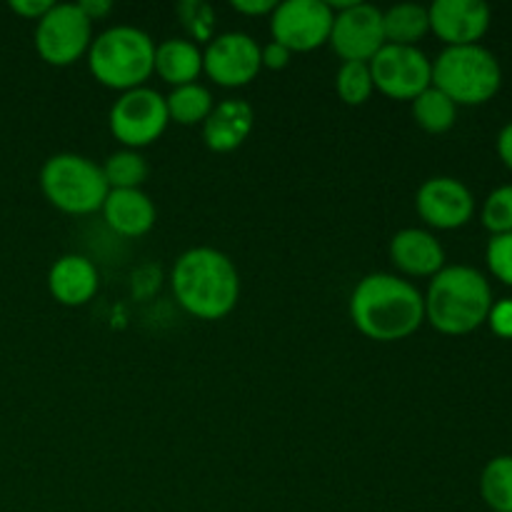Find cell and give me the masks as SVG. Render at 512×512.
Listing matches in <instances>:
<instances>
[{
  "label": "cell",
  "mask_w": 512,
  "mask_h": 512,
  "mask_svg": "<svg viewBox=\"0 0 512 512\" xmlns=\"http://www.w3.org/2000/svg\"><path fill=\"white\" fill-rule=\"evenodd\" d=\"M350 320L378 343L405 340L425 323L423 293L393 273H370L350 295Z\"/></svg>",
  "instance_id": "cell-1"
},
{
  "label": "cell",
  "mask_w": 512,
  "mask_h": 512,
  "mask_svg": "<svg viewBox=\"0 0 512 512\" xmlns=\"http://www.w3.org/2000/svg\"><path fill=\"white\" fill-rule=\"evenodd\" d=\"M175 300L190 315L220 320L238 305L240 275L233 260L215 248H190L175 260L170 273Z\"/></svg>",
  "instance_id": "cell-2"
},
{
  "label": "cell",
  "mask_w": 512,
  "mask_h": 512,
  "mask_svg": "<svg viewBox=\"0 0 512 512\" xmlns=\"http://www.w3.org/2000/svg\"><path fill=\"white\" fill-rule=\"evenodd\" d=\"M425 300V320L443 335H468L488 323L493 290L470 265H445L433 275Z\"/></svg>",
  "instance_id": "cell-3"
},
{
  "label": "cell",
  "mask_w": 512,
  "mask_h": 512,
  "mask_svg": "<svg viewBox=\"0 0 512 512\" xmlns=\"http://www.w3.org/2000/svg\"><path fill=\"white\" fill-rule=\"evenodd\" d=\"M88 68L105 88H143L155 73V43L145 30L135 25H113L90 43Z\"/></svg>",
  "instance_id": "cell-4"
},
{
  "label": "cell",
  "mask_w": 512,
  "mask_h": 512,
  "mask_svg": "<svg viewBox=\"0 0 512 512\" xmlns=\"http://www.w3.org/2000/svg\"><path fill=\"white\" fill-rule=\"evenodd\" d=\"M503 68L483 45L445 48L433 60V88L448 95L455 105H483L498 95Z\"/></svg>",
  "instance_id": "cell-5"
},
{
  "label": "cell",
  "mask_w": 512,
  "mask_h": 512,
  "mask_svg": "<svg viewBox=\"0 0 512 512\" xmlns=\"http://www.w3.org/2000/svg\"><path fill=\"white\" fill-rule=\"evenodd\" d=\"M40 190L50 205L68 215L95 213L110 193L103 168L78 153L50 155L40 168Z\"/></svg>",
  "instance_id": "cell-6"
},
{
  "label": "cell",
  "mask_w": 512,
  "mask_h": 512,
  "mask_svg": "<svg viewBox=\"0 0 512 512\" xmlns=\"http://www.w3.org/2000/svg\"><path fill=\"white\" fill-rule=\"evenodd\" d=\"M93 43V23L78 3H55L35 23V50L55 68L73 65Z\"/></svg>",
  "instance_id": "cell-7"
},
{
  "label": "cell",
  "mask_w": 512,
  "mask_h": 512,
  "mask_svg": "<svg viewBox=\"0 0 512 512\" xmlns=\"http://www.w3.org/2000/svg\"><path fill=\"white\" fill-rule=\"evenodd\" d=\"M108 120L110 133L125 148H145V145L155 143L170 123L165 95H160L155 88H148V85L125 90L110 108Z\"/></svg>",
  "instance_id": "cell-8"
},
{
  "label": "cell",
  "mask_w": 512,
  "mask_h": 512,
  "mask_svg": "<svg viewBox=\"0 0 512 512\" xmlns=\"http://www.w3.org/2000/svg\"><path fill=\"white\" fill-rule=\"evenodd\" d=\"M368 65L375 90L393 100H415L433 85V60L418 45L385 43Z\"/></svg>",
  "instance_id": "cell-9"
},
{
  "label": "cell",
  "mask_w": 512,
  "mask_h": 512,
  "mask_svg": "<svg viewBox=\"0 0 512 512\" xmlns=\"http://www.w3.org/2000/svg\"><path fill=\"white\" fill-rule=\"evenodd\" d=\"M333 20L325 0H283L270 13V33L290 53H310L328 43Z\"/></svg>",
  "instance_id": "cell-10"
},
{
  "label": "cell",
  "mask_w": 512,
  "mask_h": 512,
  "mask_svg": "<svg viewBox=\"0 0 512 512\" xmlns=\"http://www.w3.org/2000/svg\"><path fill=\"white\" fill-rule=\"evenodd\" d=\"M260 45L248 33L215 35L203 50V73L223 88H243L260 73Z\"/></svg>",
  "instance_id": "cell-11"
},
{
  "label": "cell",
  "mask_w": 512,
  "mask_h": 512,
  "mask_svg": "<svg viewBox=\"0 0 512 512\" xmlns=\"http://www.w3.org/2000/svg\"><path fill=\"white\" fill-rule=\"evenodd\" d=\"M328 43L343 63H370L385 45L383 10L358 0L353 8L335 13Z\"/></svg>",
  "instance_id": "cell-12"
},
{
  "label": "cell",
  "mask_w": 512,
  "mask_h": 512,
  "mask_svg": "<svg viewBox=\"0 0 512 512\" xmlns=\"http://www.w3.org/2000/svg\"><path fill=\"white\" fill-rule=\"evenodd\" d=\"M415 208L430 228L458 230L473 218L475 198L463 180L450 178V175H435L418 188Z\"/></svg>",
  "instance_id": "cell-13"
},
{
  "label": "cell",
  "mask_w": 512,
  "mask_h": 512,
  "mask_svg": "<svg viewBox=\"0 0 512 512\" xmlns=\"http://www.w3.org/2000/svg\"><path fill=\"white\" fill-rule=\"evenodd\" d=\"M430 30L448 48L455 45H478L488 33L490 5L483 0H435L428 8Z\"/></svg>",
  "instance_id": "cell-14"
},
{
  "label": "cell",
  "mask_w": 512,
  "mask_h": 512,
  "mask_svg": "<svg viewBox=\"0 0 512 512\" xmlns=\"http://www.w3.org/2000/svg\"><path fill=\"white\" fill-rule=\"evenodd\" d=\"M390 260L405 275L433 278L445 268V248L430 230L405 228L390 240Z\"/></svg>",
  "instance_id": "cell-15"
},
{
  "label": "cell",
  "mask_w": 512,
  "mask_h": 512,
  "mask_svg": "<svg viewBox=\"0 0 512 512\" xmlns=\"http://www.w3.org/2000/svg\"><path fill=\"white\" fill-rule=\"evenodd\" d=\"M98 270L83 255H63L53 263L48 273V290L60 305L78 308L90 303L98 293Z\"/></svg>",
  "instance_id": "cell-16"
},
{
  "label": "cell",
  "mask_w": 512,
  "mask_h": 512,
  "mask_svg": "<svg viewBox=\"0 0 512 512\" xmlns=\"http://www.w3.org/2000/svg\"><path fill=\"white\" fill-rule=\"evenodd\" d=\"M255 110L245 100H223L203 123V140L213 153H230L240 148L253 133Z\"/></svg>",
  "instance_id": "cell-17"
},
{
  "label": "cell",
  "mask_w": 512,
  "mask_h": 512,
  "mask_svg": "<svg viewBox=\"0 0 512 512\" xmlns=\"http://www.w3.org/2000/svg\"><path fill=\"white\" fill-rule=\"evenodd\" d=\"M103 218L123 238H140L155 225V203L143 190H110Z\"/></svg>",
  "instance_id": "cell-18"
},
{
  "label": "cell",
  "mask_w": 512,
  "mask_h": 512,
  "mask_svg": "<svg viewBox=\"0 0 512 512\" xmlns=\"http://www.w3.org/2000/svg\"><path fill=\"white\" fill-rule=\"evenodd\" d=\"M155 73L173 88L198 83L203 73V50L188 38H168L155 45Z\"/></svg>",
  "instance_id": "cell-19"
},
{
  "label": "cell",
  "mask_w": 512,
  "mask_h": 512,
  "mask_svg": "<svg viewBox=\"0 0 512 512\" xmlns=\"http://www.w3.org/2000/svg\"><path fill=\"white\" fill-rule=\"evenodd\" d=\"M430 30L428 8L418 3H398L383 10L385 43L415 45Z\"/></svg>",
  "instance_id": "cell-20"
},
{
  "label": "cell",
  "mask_w": 512,
  "mask_h": 512,
  "mask_svg": "<svg viewBox=\"0 0 512 512\" xmlns=\"http://www.w3.org/2000/svg\"><path fill=\"white\" fill-rule=\"evenodd\" d=\"M165 105H168V118L175 120L178 125L205 123V118L215 108L213 95L200 83H188L173 88V93L165 98Z\"/></svg>",
  "instance_id": "cell-21"
},
{
  "label": "cell",
  "mask_w": 512,
  "mask_h": 512,
  "mask_svg": "<svg viewBox=\"0 0 512 512\" xmlns=\"http://www.w3.org/2000/svg\"><path fill=\"white\" fill-rule=\"evenodd\" d=\"M413 118L425 133H448L455 125V120H458V105H455L448 95L440 93L438 88L430 85L428 90H423V93L413 100Z\"/></svg>",
  "instance_id": "cell-22"
},
{
  "label": "cell",
  "mask_w": 512,
  "mask_h": 512,
  "mask_svg": "<svg viewBox=\"0 0 512 512\" xmlns=\"http://www.w3.org/2000/svg\"><path fill=\"white\" fill-rule=\"evenodd\" d=\"M480 495L493 512H512V455H498L485 465Z\"/></svg>",
  "instance_id": "cell-23"
},
{
  "label": "cell",
  "mask_w": 512,
  "mask_h": 512,
  "mask_svg": "<svg viewBox=\"0 0 512 512\" xmlns=\"http://www.w3.org/2000/svg\"><path fill=\"white\" fill-rule=\"evenodd\" d=\"M105 175V183L110 190H140V185L148 180V163L138 150H118L108 155L105 165H100Z\"/></svg>",
  "instance_id": "cell-24"
},
{
  "label": "cell",
  "mask_w": 512,
  "mask_h": 512,
  "mask_svg": "<svg viewBox=\"0 0 512 512\" xmlns=\"http://www.w3.org/2000/svg\"><path fill=\"white\" fill-rule=\"evenodd\" d=\"M335 90H338L340 100L348 105H363L368 103L373 95V75H370L368 63H343L338 75H335Z\"/></svg>",
  "instance_id": "cell-25"
},
{
  "label": "cell",
  "mask_w": 512,
  "mask_h": 512,
  "mask_svg": "<svg viewBox=\"0 0 512 512\" xmlns=\"http://www.w3.org/2000/svg\"><path fill=\"white\" fill-rule=\"evenodd\" d=\"M180 23L188 30L190 38L195 40H213L215 38V10L205 0H183L175 8Z\"/></svg>",
  "instance_id": "cell-26"
},
{
  "label": "cell",
  "mask_w": 512,
  "mask_h": 512,
  "mask_svg": "<svg viewBox=\"0 0 512 512\" xmlns=\"http://www.w3.org/2000/svg\"><path fill=\"white\" fill-rule=\"evenodd\" d=\"M480 218L493 235L512 233V185H500L488 195Z\"/></svg>",
  "instance_id": "cell-27"
},
{
  "label": "cell",
  "mask_w": 512,
  "mask_h": 512,
  "mask_svg": "<svg viewBox=\"0 0 512 512\" xmlns=\"http://www.w3.org/2000/svg\"><path fill=\"white\" fill-rule=\"evenodd\" d=\"M485 260H488V268L500 283H505L512 288V233L505 235H493L485 248Z\"/></svg>",
  "instance_id": "cell-28"
},
{
  "label": "cell",
  "mask_w": 512,
  "mask_h": 512,
  "mask_svg": "<svg viewBox=\"0 0 512 512\" xmlns=\"http://www.w3.org/2000/svg\"><path fill=\"white\" fill-rule=\"evenodd\" d=\"M488 323L495 335H500V338L505 340H512V300L493 303V308H490V315H488Z\"/></svg>",
  "instance_id": "cell-29"
},
{
  "label": "cell",
  "mask_w": 512,
  "mask_h": 512,
  "mask_svg": "<svg viewBox=\"0 0 512 512\" xmlns=\"http://www.w3.org/2000/svg\"><path fill=\"white\" fill-rule=\"evenodd\" d=\"M290 58H293V53H290L285 45L275 43V40H270L268 45H263V48H260V63H263V68L283 70L285 65L290 63Z\"/></svg>",
  "instance_id": "cell-30"
},
{
  "label": "cell",
  "mask_w": 512,
  "mask_h": 512,
  "mask_svg": "<svg viewBox=\"0 0 512 512\" xmlns=\"http://www.w3.org/2000/svg\"><path fill=\"white\" fill-rule=\"evenodd\" d=\"M53 5L55 3H50V0H10V10H13L15 15L35 20V23H38Z\"/></svg>",
  "instance_id": "cell-31"
},
{
  "label": "cell",
  "mask_w": 512,
  "mask_h": 512,
  "mask_svg": "<svg viewBox=\"0 0 512 512\" xmlns=\"http://www.w3.org/2000/svg\"><path fill=\"white\" fill-rule=\"evenodd\" d=\"M275 5V0H230V8L243 15H270Z\"/></svg>",
  "instance_id": "cell-32"
},
{
  "label": "cell",
  "mask_w": 512,
  "mask_h": 512,
  "mask_svg": "<svg viewBox=\"0 0 512 512\" xmlns=\"http://www.w3.org/2000/svg\"><path fill=\"white\" fill-rule=\"evenodd\" d=\"M78 5L80 10L88 15L90 23H93V20H103L105 15H110V10H113V3H110V0H80Z\"/></svg>",
  "instance_id": "cell-33"
},
{
  "label": "cell",
  "mask_w": 512,
  "mask_h": 512,
  "mask_svg": "<svg viewBox=\"0 0 512 512\" xmlns=\"http://www.w3.org/2000/svg\"><path fill=\"white\" fill-rule=\"evenodd\" d=\"M498 155L505 168L512 170V123L505 125L498 133Z\"/></svg>",
  "instance_id": "cell-34"
}]
</instances>
